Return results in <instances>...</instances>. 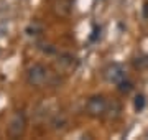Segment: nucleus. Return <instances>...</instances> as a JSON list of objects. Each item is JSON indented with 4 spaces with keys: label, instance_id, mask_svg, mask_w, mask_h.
Listing matches in <instances>:
<instances>
[{
    "label": "nucleus",
    "instance_id": "nucleus-7",
    "mask_svg": "<svg viewBox=\"0 0 148 140\" xmlns=\"http://www.w3.org/2000/svg\"><path fill=\"white\" fill-rule=\"evenodd\" d=\"M122 112V106L119 101H109V106H107V112H106V119L109 120H115L117 117H120Z\"/></svg>",
    "mask_w": 148,
    "mask_h": 140
},
{
    "label": "nucleus",
    "instance_id": "nucleus-9",
    "mask_svg": "<svg viewBox=\"0 0 148 140\" xmlns=\"http://www.w3.org/2000/svg\"><path fill=\"white\" fill-rule=\"evenodd\" d=\"M117 87H119V91H120V92H123V94H128V92L133 89V84L128 81V78H127V79H123L120 84H117Z\"/></svg>",
    "mask_w": 148,
    "mask_h": 140
},
{
    "label": "nucleus",
    "instance_id": "nucleus-6",
    "mask_svg": "<svg viewBox=\"0 0 148 140\" xmlns=\"http://www.w3.org/2000/svg\"><path fill=\"white\" fill-rule=\"evenodd\" d=\"M54 13L59 16H69L73 12V0H54Z\"/></svg>",
    "mask_w": 148,
    "mask_h": 140
},
{
    "label": "nucleus",
    "instance_id": "nucleus-3",
    "mask_svg": "<svg viewBox=\"0 0 148 140\" xmlns=\"http://www.w3.org/2000/svg\"><path fill=\"white\" fill-rule=\"evenodd\" d=\"M25 132H27V117L21 110H16L8 120L7 134L10 139H20V137H23Z\"/></svg>",
    "mask_w": 148,
    "mask_h": 140
},
{
    "label": "nucleus",
    "instance_id": "nucleus-4",
    "mask_svg": "<svg viewBox=\"0 0 148 140\" xmlns=\"http://www.w3.org/2000/svg\"><path fill=\"white\" fill-rule=\"evenodd\" d=\"M102 78L109 84H120L123 79H127V69L120 63H110L102 69Z\"/></svg>",
    "mask_w": 148,
    "mask_h": 140
},
{
    "label": "nucleus",
    "instance_id": "nucleus-8",
    "mask_svg": "<svg viewBox=\"0 0 148 140\" xmlns=\"http://www.w3.org/2000/svg\"><path fill=\"white\" fill-rule=\"evenodd\" d=\"M66 125H68V119L63 114H56L51 119V127H53V130H64Z\"/></svg>",
    "mask_w": 148,
    "mask_h": 140
},
{
    "label": "nucleus",
    "instance_id": "nucleus-2",
    "mask_svg": "<svg viewBox=\"0 0 148 140\" xmlns=\"http://www.w3.org/2000/svg\"><path fill=\"white\" fill-rule=\"evenodd\" d=\"M107 106H109V101L102 94L90 96L86 102V114L92 119H104L107 112Z\"/></svg>",
    "mask_w": 148,
    "mask_h": 140
},
{
    "label": "nucleus",
    "instance_id": "nucleus-5",
    "mask_svg": "<svg viewBox=\"0 0 148 140\" xmlns=\"http://www.w3.org/2000/svg\"><path fill=\"white\" fill-rule=\"evenodd\" d=\"M56 66H58V69L64 74H69V73H73L76 68H77V59L74 58L73 54H59L58 58H56Z\"/></svg>",
    "mask_w": 148,
    "mask_h": 140
},
{
    "label": "nucleus",
    "instance_id": "nucleus-10",
    "mask_svg": "<svg viewBox=\"0 0 148 140\" xmlns=\"http://www.w3.org/2000/svg\"><path fill=\"white\" fill-rule=\"evenodd\" d=\"M145 104H147V99H145V96H143V94H137V96H135V101H133V106H135V109H137V110H142V109L145 107Z\"/></svg>",
    "mask_w": 148,
    "mask_h": 140
},
{
    "label": "nucleus",
    "instance_id": "nucleus-1",
    "mask_svg": "<svg viewBox=\"0 0 148 140\" xmlns=\"http://www.w3.org/2000/svg\"><path fill=\"white\" fill-rule=\"evenodd\" d=\"M49 79V69L41 63H35L27 69V82L33 87L45 86Z\"/></svg>",
    "mask_w": 148,
    "mask_h": 140
}]
</instances>
